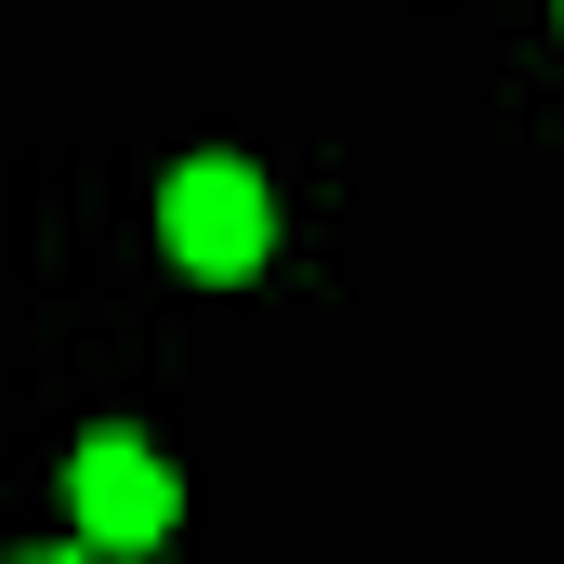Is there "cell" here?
Wrapping results in <instances>:
<instances>
[{
    "label": "cell",
    "instance_id": "cell-2",
    "mask_svg": "<svg viewBox=\"0 0 564 564\" xmlns=\"http://www.w3.org/2000/svg\"><path fill=\"white\" fill-rule=\"evenodd\" d=\"M79 539L93 552H144V539H171V473H158V446L144 433H79Z\"/></svg>",
    "mask_w": 564,
    "mask_h": 564
},
{
    "label": "cell",
    "instance_id": "cell-1",
    "mask_svg": "<svg viewBox=\"0 0 564 564\" xmlns=\"http://www.w3.org/2000/svg\"><path fill=\"white\" fill-rule=\"evenodd\" d=\"M158 237H171V263L210 289L263 276V237H276V210H263V171L250 158H184L171 171V197H158Z\"/></svg>",
    "mask_w": 564,
    "mask_h": 564
}]
</instances>
